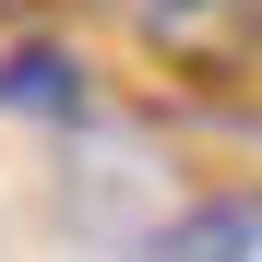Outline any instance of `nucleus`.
<instances>
[{
  "label": "nucleus",
  "instance_id": "f257e3e1",
  "mask_svg": "<svg viewBox=\"0 0 262 262\" xmlns=\"http://www.w3.org/2000/svg\"><path fill=\"white\" fill-rule=\"evenodd\" d=\"M131 24H143V48L179 60V72H238L262 48V0H131Z\"/></svg>",
  "mask_w": 262,
  "mask_h": 262
},
{
  "label": "nucleus",
  "instance_id": "f03ea898",
  "mask_svg": "<svg viewBox=\"0 0 262 262\" xmlns=\"http://www.w3.org/2000/svg\"><path fill=\"white\" fill-rule=\"evenodd\" d=\"M0 96L12 107H83V72H72V48H12L0 60Z\"/></svg>",
  "mask_w": 262,
  "mask_h": 262
},
{
  "label": "nucleus",
  "instance_id": "7ed1b4c3",
  "mask_svg": "<svg viewBox=\"0 0 262 262\" xmlns=\"http://www.w3.org/2000/svg\"><path fill=\"white\" fill-rule=\"evenodd\" d=\"M227 238L238 250L262 238V203H214V214H191V227H167V250H227Z\"/></svg>",
  "mask_w": 262,
  "mask_h": 262
}]
</instances>
